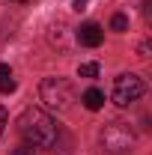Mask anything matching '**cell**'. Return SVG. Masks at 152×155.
<instances>
[{"mask_svg": "<svg viewBox=\"0 0 152 155\" xmlns=\"http://www.w3.org/2000/svg\"><path fill=\"white\" fill-rule=\"evenodd\" d=\"M18 134L24 137L27 146H39V149H51L57 146L60 128L54 122V116L39 110V107H27L24 114L18 116Z\"/></svg>", "mask_w": 152, "mask_h": 155, "instance_id": "6da1fadb", "label": "cell"}, {"mask_svg": "<svg viewBox=\"0 0 152 155\" xmlns=\"http://www.w3.org/2000/svg\"><path fill=\"white\" fill-rule=\"evenodd\" d=\"M134 140H137V134H134V128L128 122H107V125L101 128V149L107 155L128 152L134 146Z\"/></svg>", "mask_w": 152, "mask_h": 155, "instance_id": "7a4b0ae2", "label": "cell"}, {"mask_svg": "<svg viewBox=\"0 0 152 155\" xmlns=\"http://www.w3.org/2000/svg\"><path fill=\"white\" fill-rule=\"evenodd\" d=\"M39 93H42V101L51 110H69L72 101H75V90H72V84L66 78H45Z\"/></svg>", "mask_w": 152, "mask_h": 155, "instance_id": "3957f363", "label": "cell"}, {"mask_svg": "<svg viewBox=\"0 0 152 155\" xmlns=\"http://www.w3.org/2000/svg\"><path fill=\"white\" fill-rule=\"evenodd\" d=\"M143 93H146L143 81H140L137 75H131V72H125V75H119V78L114 81V104H119V107L134 104Z\"/></svg>", "mask_w": 152, "mask_h": 155, "instance_id": "277c9868", "label": "cell"}, {"mask_svg": "<svg viewBox=\"0 0 152 155\" xmlns=\"http://www.w3.org/2000/svg\"><path fill=\"white\" fill-rule=\"evenodd\" d=\"M101 39H104V30H101L95 21H84V24L78 27V42L87 45V48H98Z\"/></svg>", "mask_w": 152, "mask_h": 155, "instance_id": "5b68a950", "label": "cell"}, {"mask_svg": "<svg viewBox=\"0 0 152 155\" xmlns=\"http://www.w3.org/2000/svg\"><path fill=\"white\" fill-rule=\"evenodd\" d=\"M81 101H84L87 110H101V107H104V93L93 87V90H87V93L81 96Z\"/></svg>", "mask_w": 152, "mask_h": 155, "instance_id": "8992f818", "label": "cell"}, {"mask_svg": "<svg viewBox=\"0 0 152 155\" xmlns=\"http://www.w3.org/2000/svg\"><path fill=\"white\" fill-rule=\"evenodd\" d=\"M15 90V78H12V69L6 63H0V93H12Z\"/></svg>", "mask_w": 152, "mask_h": 155, "instance_id": "52a82bcc", "label": "cell"}, {"mask_svg": "<svg viewBox=\"0 0 152 155\" xmlns=\"http://www.w3.org/2000/svg\"><path fill=\"white\" fill-rule=\"evenodd\" d=\"M111 30L125 33V30H128V18H125V15H114V18H111Z\"/></svg>", "mask_w": 152, "mask_h": 155, "instance_id": "ba28073f", "label": "cell"}, {"mask_svg": "<svg viewBox=\"0 0 152 155\" xmlns=\"http://www.w3.org/2000/svg\"><path fill=\"white\" fill-rule=\"evenodd\" d=\"M98 75V63H84L78 69V78H95Z\"/></svg>", "mask_w": 152, "mask_h": 155, "instance_id": "9c48e42d", "label": "cell"}, {"mask_svg": "<svg viewBox=\"0 0 152 155\" xmlns=\"http://www.w3.org/2000/svg\"><path fill=\"white\" fill-rule=\"evenodd\" d=\"M9 125V116H6V107L0 104V134H3V128Z\"/></svg>", "mask_w": 152, "mask_h": 155, "instance_id": "30bf717a", "label": "cell"}, {"mask_svg": "<svg viewBox=\"0 0 152 155\" xmlns=\"http://www.w3.org/2000/svg\"><path fill=\"white\" fill-rule=\"evenodd\" d=\"M12 155H33V149H30V146H18Z\"/></svg>", "mask_w": 152, "mask_h": 155, "instance_id": "8fae6325", "label": "cell"}, {"mask_svg": "<svg viewBox=\"0 0 152 155\" xmlns=\"http://www.w3.org/2000/svg\"><path fill=\"white\" fill-rule=\"evenodd\" d=\"M72 6H75L78 12H84V9H87V0H75V3H72Z\"/></svg>", "mask_w": 152, "mask_h": 155, "instance_id": "7c38bea8", "label": "cell"}, {"mask_svg": "<svg viewBox=\"0 0 152 155\" xmlns=\"http://www.w3.org/2000/svg\"><path fill=\"white\" fill-rule=\"evenodd\" d=\"M12 3H27V0H12Z\"/></svg>", "mask_w": 152, "mask_h": 155, "instance_id": "4fadbf2b", "label": "cell"}]
</instances>
